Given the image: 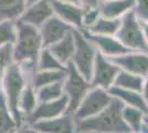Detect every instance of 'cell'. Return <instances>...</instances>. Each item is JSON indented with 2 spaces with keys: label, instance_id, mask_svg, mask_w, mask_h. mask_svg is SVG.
Here are the masks:
<instances>
[{
  "label": "cell",
  "instance_id": "1",
  "mask_svg": "<svg viewBox=\"0 0 148 133\" xmlns=\"http://www.w3.org/2000/svg\"><path fill=\"white\" fill-rule=\"evenodd\" d=\"M43 48L39 29L17 20V38L12 44L13 63L37 67L38 58Z\"/></svg>",
  "mask_w": 148,
  "mask_h": 133
},
{
  "label": "cell",
  "instance_id": "2",
  "mask_svg": "<svg viewBox=\"0 0 148 133\" xmlns=\"http://www.w3.org/2000/svg\"><path fill=\"white\" fill-rule=\"evenodd\" d=\"M124 104L113 98L110 105L92 118L76 123L77 133H130L123 118Z\"/></svg>",
  "mask_w": 148,
  "mask_h": 133
},
{
  "label": "cell",
  "instance_id": "3",
  "mask_svg": "<svg viewBox=\"0 0 148 133\" xmlns=\"http://www.w3.org/2000/svg\"><path fill=\"white\" fill-rule=\"evenodd\" d=\"M28 83H29L28 78L25 76V71L22 70L21 65L17 63H12L9 67V69L7 70L0 82V88L3 92L8 107L10 109L17 124L19 125V129L21 127L22 123L18 111V102L20 95L28 85Z\"/></svg>",
  "mask_w": 148,
  "mask_h": 133
},
{
  "label": "cell",
  "instance_id": "4",
  "mask_svg": "<svg viewBox=\"0 0 148 133\" xmlns=\"http://www.w3.org/2000/svg\"><path fill=\"white\" fill-rule=\"evenodd\" d=\"M115 37L130 51L148 52V44L143 36L142 23L134 9L121 18L119 29Z\"/></svg>",
  "mask_w": 148,
  "mask_h": 133
},
{
  "label": "cell",
  "instance_id": "5",
  "mask_svg": "<svg viewBox=\"0 0 148 133\" xmlns=\"http://www.w3.org/2000/svg\"><path fill=\"white\" fill-rule=\"evenodd\" d=\"M73 34L75 40V51L71 64L81 76H83L91 82L97 50L94 47V44L82 33V31L74 30Z\"/></svg>",
  "mask_w": 148,
  "mask_h": 133
},
{
  "label": "cell",
  "instance_id": "6",
  "mask_svg": "<svg viewBox=\"0 0 148 133\" xmlns=\"http://www.w3.org/2000/svg\"><path fill=\"white\" fill-rule=\"evenodd\" d=\"M112 101L113 98L110 94L108 90L99 87H92L72 115L76 123H79L102 112L110 105Z\"/></svg>",
  "mask_w": 148,
  "mask_h": 133
},
{
  "label": "cell",
  "instance_id": "7",
  "mask_svg": "<svg viewBox=\"0 0 148 133\" xmlns=\"http://www.w3.org/2000/svg\"><path fill=\"white\" fill-rule=\"evenodd\" d=\"M91 88V82L81 76L72 64H69L66 67V76L63 81L64 95L69 101V113H74Z\"/></svg>",
  "mask_w": 148,
  "mask_h": 133
},
{
  "label": "cell",
  "instance_id": "8",
  "mask_svg": "<svg viewBox=\"0 0 148 133\" xmlns=\"http://www.w3.org/2000/svg\"><path fill=\"white\" fill-rule=\"evenodd\" d=\"M65 113H69V101L65 95L56 101L39 102L33 112L25 120L23 125H32L37 122L51 120Z\"/></svg>",
  "mask_w": 148,
  "mask_h": 133
},
{
  "label": "cell",
  "instance_id": "9",
  "mask_svg": "<svg viewBox=\"0 0 148 133\" xmlns=\"http://www.w3.org/2000/svg\"><path fill=\"white\" fill-rule=\"evenodd\" d=\"M119 68L114 64L108 58L97 52L93 74L91 78V85L108 90L114 84V81L119 72Z\"/></svg>",
  "mask_w": 148,
  "mask_h": 133
},
{
  "label": "cell",
  "instance_id": "10",
  "mask_svg": "<svg viewBox=\"0 0 148 133\" xmlns=\"http://www.w3.org/2000/svg\"><path fill=\"white\" fill-rule=\"evenodd\" d=\"M110 60L123 71L143 78L148 76V52L130 51L122 56L111 58Z\"/></svg>",
  "mask_w": 148,
  "mask_h": 133
},
{
  "label": "cell",
  "instance_id": "11",
  "mask_svg": "<svg viewBox=\"0 0 148 133\" xmlns=\"http://www.w3.org/2000/svg\"><path fill=\"white\" fill-rule=\"evenodd\" d=\"M53 13L59 19L71 25L74 30L83 29L84 8L79 3H69L58 0H51Z\"/></svg>",
  "mask_w": 148,
  "mask_h": 133
},
{
  "label": "cell",
  "instance_id": "12",
  "mask_svg": "<svg viewBox=\"0 0 148 133\" xmlns=\"http://www.w3.org/2000/svg\"><path fill=\"white\" fill-rule=\"evenodd\" d=\"M80 31H82L86 39H88L94 44L97 52L106 58L111 59L130 52V50L125 48L115 36H99V34L90 33L85 30H80Z\"/></svg>",
  "mask_w": 148,
  "mask_h": 133
},
{
  "label": "cell",
  "instance_id": "13",
  "mask_svg": "<svg viewBox=\"0 0 148 133\" xmlns=\"http://www.w3.org/2000/svg\"><path fill=\"white\" fill-rule=\"evenodd\" d=\"M73 30L74 29L71 25L65 23L56 16L51 17L43 25L39 28L44 48H50L51 45L65 38L69 33L73 32Z\"/></svg>",
  "mask_w": 148,
  "mask_h": 133
},
{
  "label": "cell",
  "instance_id": "14",
  "mask_svg": "<svg viewBox=\"0 0 148 133\" xmlns=\"http://www.w3.org/2000/svg\"><path fill=\"white\" fill-rule=\"evenodd\" d=\"M53 16L51 0H39L27 7L19 20L39 29Z\"/></svg>",
  "mask_w": 148,
  "mask_h": 133
},
{
  "label": "cell",
  "instance_id": "15",
  "mask_svg": "<svg viewBox=\"0 0 148 133\" xmlns=\"http://www.w3.org/2000/svg\"><path fill=\"white\" fill-rule=\"evenodd\" d=\"M29 127L41 133H77L76 121L71 113H65L51 120L40 121Z\"/></svg>",
  "mask_w": 148,
  "mask_h": 133
},
{
  "label": "cell",
  "instance_id": "16",
  "mask_svg": "<svg viewBox=\"0 0 148 133\" xmlns=\"http://www.w3.org/2000/svg\"><path fill=\"white\" fill-rule=\"evenodd\" d=\"M108 92L112 95V98L121 101L124 105L138 109L143 111L146 115H148V104L145 101L142 92L125 90V89H121L117 87H111L108 89Z\"/></svg>",
  "mask_w": 148,
  "mask_h": 133
},
{
  "label": "cell",
  "instance_id": "17",
  "mask_svg": "<svg viewBox=\"0 0 148 133\" xmlns=\"http://www.w3.org/2000/svg\"><path fill=\"white\" fill-rule=\"evenodd\" d=\"M134 0H104L99 7L101 17L107 19H121L134 9Z\"/></svg>",
  "mask_w": 148,
  "mask_h": 133
},
{
  "label": "cell",
  "instance_id": "18",
  "mask_svg": "<svg viewBox=\"0 0 148 133\" xmlns=\"http://www.w3.org/2000/svg\"><path fill=\"white\" fill-rule=\"evenodd\" d=\"M48 49L58 59V61L66 68L71 63L74 51H75V40H74L73 32L69 33L65 38H63L59 42L51 45Z\"/></svg>",
  "mask_w": 148,
  "mask_h": 133
},
{
  "label": "cell",
  "instance_id": "19",
  "mask_svg": "<svg viewBox=\"0 0 148 133\" xmlns=\"http://www.w3.org/2000/svg\"><path fill=\"white\" fill-rule=\"evenodd\" d=\"M66 76V69L65 70H47V71H34L29 78V84L33 88L38 89L42 88L44 85L52 84L56 82H63Z\"/></svg>",
  "mask_w": 148,
  "mask_h": 133
},
{
  "label": "cell",
  "instance_id": "20",
  "mask_svg": "<svg viewBox=\"0 0 148 133\" xmlns=\"http://www.w3.org/2000/svg\"><path fill=\"white\" fill-rule=\"evenodd\" d=\"M38 103H39V101H38L37 91L31 84L28 83V85L25 87L21 95H20V99L18 102V111L20 114V118H21L22 125H23V122L25 119L33 112V110L38 105Z\"/></svg>",
  "mask_w": 148,
  "mask_h": 133
},
{
  "label": "cell",
  "instance_id": "21",
  "mask_svg": "<svg viewBox=\"0 0 148 133\" xmlns=\"http://www.w3.org/2000/svg\"><path fill=\"white\" fill-rule=\"evenodd\" d=\"M25 0H0V21H17L25 12Z\"/></svg>",
  "mask_w": 148,
  "mask_h": 133
},
{
  "label": "cell",
  "instance_id": "22",
  "mask_svg": "<svg viewBox=\"0 0 148 133\" xmlns=\"http://www.w3.org/2000/svg\"><path fill=\"white\" fill-rule=\"evenodd\" d=\"M17 131H19V125L14 120L0 88V133H16Z\"/></svg>",
  "mask_w": 148,
  "mask_h": 133
},
{
  "label": "cell",
  "instance_id": "23",
  "mask_svg": "<svg viewBox=\"0 0 148 133\" xmlns=\"http://www.w3.org/2000/svg\"><path fill=\"white\" fill-rule=\"evenodd\" d=\"M144 79L145 78L140 76H136V74H133L130 72L119 70L117 76L114 81V84L112 87H117V88L125 89V90L142 92Z\"/></svg>",
  "mask_w": 148,
  "mask_h": 133
},
{
  "label": "cell",
  "instance_id": "24",
  "mask_svg": "<svg viewBox=\"0 0 148 133\" xmlns=\"http://www.w3.org/2000/svg\"><path fill=\"white\" fill-rule=\"evenodd\" d=\"M119 25L121 19H107L104 17H99L97 21L85 31L99 36H116Z\"/></svg>",
  "mask_w": 148,
  "mask_h": 133
},
{
  "label": "cell",
  "instance_id": "25",
  "mask_svg": "<svg viewBox=\"0 0 148 133\" xmlns=\"http://www.w3.org/2000/svg\"><path fill=\"white\" fill-rule=\"evenodd\" d=\"M145 116H146V114L144 113L143 111H140V110L124 105L123 118L126 125L130 130V132H142V129L144 127V124H145Z\"/></svg>",
  "mask_w": 148,
  "mask_h": 133
},
{
  "label": "cell",
  "instance_id": "26",
  "mask_svg": "<svg viewBox=\"0 0 148 133\" xmlns=\"http://www.w3.org/2000/svg\"><path fill=\"white\" fill-rule=\"evenodd\" d=\"M39 102H49L56 101L64 95L63 82H56L52 84L44 85L42 88L36 90Z\"/></svg>",
  "mask_w": 148,
  "mask_h": 133
},
{
  "label": "cell",
  "instance_id": "27",
  "mask_svg": "<svg viewBox=\"0 0 148 133\" xmlns=\"http://www.w3.org/2000/svg\"><path fill=\"white\" fill-rule=\"evenodd\" d=\"M17 38V21H0V47L12 45Z\"/></svg>",
  "mask_w": 148,
  "mask_h": 133
},
{
  "label": "cell",
  "instance_id": "28",
  "mask_svg": "<svg viewBox=\"0 0 148 133\" xmlns=\"http://www.w3.org/2000/svg\"><path fill=\"white\" fill-rule=\"evenodd\" d=\"M66 68L62 65L48 48H43L37 61V70L47 71V70H65Z\"/></svg>",
  "mask_w": 148,
  "mask_h": 133
},
{
  "label": "cell",
  "instance_id": "29",
  "mask_svg": "<svg viewBox=\"0 0 148 133\" xmlns=\"http://www.w3.org/2000/svg\"><path fill=\"white\" fill-rule=\"evenodd\" d=\"M12 63V45L0 47V82Z\"/></svg>",
  "mask_w": 148,
  "mask_h": 133
},
{
  "label": "cell",
  "instance_id": "30",
  "mask_svg": "<svg viewBox=\"0 0 148 133\" xmlns=\"http://www.w3.org/2000/svg\"><path fill=\"white\" fill-rule=\"evenodd\" d=\"M101 17L99 8L95 9H84L83 13V29L82 30H86L88 28H91Z\"/></svg>",
  "mask_w": 148,
  "mask_h": 133
},
{
  "label": "cell",
  "instance_id": "31",
  "mask_svg": "<svg viewBox=\"0 0 148 133\" xmlns=\"http://www.w3.org/2000/svg\"><path fill=\"white\" fill-rule=\"evenodd\" d=\"M134 12L142 22H148V0H134Z\"/></svg>",
  "mask_w": 148,
  "mask_h": 133
},
{
  "label": "cell",
  "instance_id": "32",
  "mask_svg": "<svg viewBox=\"0 0 148 133\" xmlns=\"http://www.w3.org/2000/svg\"><path fill=\"white\" fill-rule=\"evenodd\" d=\"M79 1L84 9H95L99 8L101 3V0H79Z\"/></svg>",
  "mask_w": 148,
  "mask_h": 133
},
{
  "label": "cell",
  "instance_id": "33",
  "mask_svg": "<svg viewBox=\"0 0 148 133\" xmlns=\"http://www.w3.org/2000/svg\"><path fill=\"white\" fill-rule=\"evenodd\" d=\"M142 94H143V96H144V99H145V101L147 102V104H148V76H146L145 79H144Z\"/></svg>",
  "mask_w": 148,
  "mask_h": 133
},
{
  "label": "cell",
  "instance_id": "34",
  "mask_svg": "<svg viewBox=\"0 0 148 133\" xmlns=\"http://www.w3.org/2000/svg\"><path fill=\"white\" fill-rule=\"evenodd\" d=\"M19 133H41L39 132L38 130L33 129L32 127H29V125H23L19 129Z\"/></svg>",
  "mask_w": 148,
  "mask_h": 133
},
{
  "label": "cell",
  "instance_id": "35",
  "mask_svg": "<svg viewBox=\"0 0 148 133\" xmlns=\"http://www.w3.org/2000/svg\"><path fill=\"white\" fill-rule=\"evenodd\" d=\"M142 30H143V36H144V39L146 41V43L148 44V22H142Z\"/></svg>",
  "mask_w": 148,
  "mask_h": 133
},
{
  "label": "cell",
  "instance_id": "36",
  "mask_svg": "<svg viewBox=\"0 0 148 133\" xmlns=\"http://www.w3.org/2000/svg\"><path fill=\"white\" fill-rule=\"evenodd\" d=\"M58 1H62V2H69V3H79V5H80V1H79V0H58Z\"/></svg>",
  "mask_w": 148,
  "mask_h": 133
},
{
  "label": "cell",
  "instance_id": "37",
  "mask_svg": "<svg viewBox=\"0 0 148 133\" xmlns=\"http://www.w3.org/2000/svg\"><path fill=\"white\" fill-rule=\"evenodd\" d=\"M37 1H39V0H25V5L28 7L30 6V5H32V3H34V2H37Z\"/></svg>",
  "mask_w": 148,
  "mask_h": 133
},
{
  "label": "cell",
  "instance_id": "38",
  "mask_svg": "<svg viewBox=\"0 0 148 133\" xmlns=\"http://www.w3.org/2000/svg\"><path fill=\"white\" fill-rule=\"evenodd\" d=\"M142 133H148V127L147 125H145V124H144V127H143V129H142Z\"/></svg>",
  "mask_w": 148,
  "mask_h": 133
},
{
  "label": "cell",
  "instance_id": "39",
  "mask_svg": "<svg viewBox=\"0 0 148 133\" xmlns=\"http://www.w3.org/2000/svg\"><path fill=\"white\" fill-rule=\"evenodd\" d=\"M145 125H147L148 127V115L145 116Z\"/></svg>",
  "mask_w": 148,
  "mask_h": 133
},
{
  "label": "cell",
  "instance_id": "40",
  "mask_svg": "<svg viewBox=\"0 0 148 133\" xmlns=\"http://www.w3.org/2000/svg\"><path fill=\"white\" fill-rule=\"evenodd\" d=\"M87 133H94V132H87Z\"/></svg>",
  "mask_w": 148,
  "mask_h": 133
},
{
  "label": "cell",
  "instance_id": "41",
  "mask_svg": "<svg viewBox=\"0 0 148 133\" xmlns=\"http://www.w3.org/2000/svg\"><path fill=\"white\" fill-rule=\"evenodd\" d=\"M16 133H19V131H17V132H16Z\"/></svg>",
  "mask_w": 148,
  "mask_h": 133
},
{
  "label": "cell",
  "instance_id": "42",
  "mask_svg": "<svg viewBox=\"0 0 148 133\" xmlns=\"http://www.w3.org/2000/svg\"><path fill=\"white\" fill-rule=\"evenodd\" d=\"M130 133H134V132H130ZM140 133H142V132H140Z\"/></svg>",
  "mask_w": 148,
  "mask_h": 133
},
{
  "label": "cell",
  "instance_id": "43",
  "mask_svg": "<svg viewBox=\"0 0 148 133\" xmlns=\"http://www.w3.org/2000/svg\"><path fill=\"white\" fill-rule=\"evenodd\" d=\"M101 1H104V0H101Z\"/></svg>",
  "mask_w": 148,
  "mask_h": 133
}]
</instances>
